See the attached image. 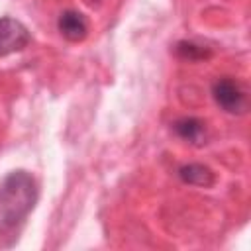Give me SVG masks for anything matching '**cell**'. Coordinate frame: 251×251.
I'll return each instance as SVG.
<instances>
[{
    "label": "cell",
    "instance_id": "1",
    "mask_svg": "<svg viewBox=\"0 0 251 251\" xmlns=\"http://www.w3.org/2000/svg\"><path fill=\"white\" fill-rule=\"evenodd\" d=\"M37 202V182L27 171H12L0 182V235L14 233Z\"/></svg>",
    "mask_w": 251,
    "mask_h": 251
},
{
    "label": "cell",
    "instance_id": "2",
    "mask_svg": "<svg viewBox=\"0 0 251 251\" xmlns=\"http://www.w3.org/2000/svg\"><path fill=\"white\" fill-rule=\"evenodd\" d=\"M212 98L214 102L227 114H241L247 108V98L239 82L229 76H222L212 84Z\"/></svg>",
    "mask_w": 251,
    "mask_h": 251
},
{
    "label": "cell",
    "instance_id": "3",
    "mask_svg": "<svg viewBox=\"0 0 251 251\" xmlns=\"http://www.w3.org/2000/svg\"><path fill=\"white\" fill-rule=\"evenodd\" d=\"M27 27L14 18H0V57L22 51L29 43Z\"/></svg>",
    "mask_w": 251,
    "mask_h": 251
},
{
    "label": "cell",
    "instance_id": "4",
    "mask_svg": "<svg viewBox=\"0 0 251 251\" xmlns=\"http://www.w3.org/2000/svg\"><path fill=\"white\" fill-rule=\"evenodd\" d=\"M57 29L69 41H82L88 33V22L80 12L65 10L57 20Z\"/></svg>",
    "mask_w": 251,
    "mask_h": 251
},
{
    "label": "cell",
    "instance_id": "5",
    "mask_svg": "<svg viewBox=\"0 0 251 251\" xmlns=\"http://www.w3.org/2000/svg\"><path fill=\"white\" fill-rule=\"evenodd\" d=\"M178 176H180L182 182L192 184V186H202V188H208L216 182V176H214L212 169L206 167V165H200V163L182 165L178 169Z\"/></svg>",
    "mask_w": 251,
    "mask_h": 251
},
{
    "label": "cell",
    "instance_id": "6",
    "mask_svg": "<svg viewBox=\"0 0 251 251\" xmlns=\"http://www.w3.org/2000/svg\"><path fill=\"white\" fill-rule=\"evenodd\" d=\"M173 129L180 139L190 143H200L204 135V124L198 118H180L173 124Z\"/></svg>",
    "mask_w": 251,
    "mask_h": 251
},
{
    "label": "cell",
    "instance_id": "7",
    "mask_svg": "<svg viewBox=\"0 0 251 251\" xmlns=\"http://www.w3.org/2000/svg\"><path fill=\"white\" fill-rule=\"evenodd\" d=\"M176 53L182 57V59H188V61H200V59H206L210 57V51L202 45H196L192 41H178L176 43Z\"/></svg>",
    "mask_w": 251,
    "mask_h": 251
}]
</instances>
